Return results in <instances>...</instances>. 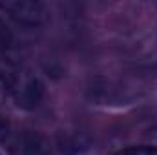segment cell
<instances>
[{
	"label": "cell",
	"instance_id": "obj_2",
	"mask_svg": "<svg viewBox=\"0 0 157 155\" xmlns=\"http://www.w3.org/2000/svg\"><path fill=\"white\" fill-rule=\"evenodd\" d=\"M0 9L18 26L39 28L48 20V6L40 0H6L0 2Z\"/></svg>",
	"mask_w": 157,
	"mask_h": 155
},
{
	"label": "cell",
	"instance_id": "obj_1",
	"mask_svg": "<svg viewBox=\"0 0 157 155\" xmlns=\"http://www.w3.org/2000/svg\"><path fill=\"white\" fill-rule=\"evenodd\" d=\"M6 95L11 97L17 108L35 110L44 97V82L29 66L11 60L6 77Z\"/></svg>",
	"mask_w": 157,
	"mask_h": 155
},
{
	"label": "cell",
	"instance_id": "obj_5",
	"mask_svg": "<svg viewBox=\"0 0 157 155\" xmlns=\"http://www.w3.org/2000/svg\"><path fill=\"white\" fill-rule=\"evenodd\" d=\"M11 44H13V35H11L9 28L6 26V22L0 18V55L4 51H7L11 47Z\"/></svg>",
	"mask_w": 157,
	"mask_h": 155
},
{
	"label": "cell",
	"instance_id": "obj_6",
	"mask_svg": "<svg viewBox=\"0 0 157 155\" xmlns=\"http://www.w3.org/2000/svg\"><path fill=\"white\" fill-rule=\"evenodd\" d=\"M6 135H7V124H6V122L0 119V141H2Z\"/></svg>",
	"mask_w": 157,
	"mask_h": 155
},
{
	"label": "cell",
	"instance_id": "obj_3",
	"mask_svg": "<svg viewBox=\"0 0 157 155\" xmlns=\"http://www.w3.org/2000/svg\"><path fill=\"white\" fill-rule=\"evenodd\" d=\"M60 153L66 155H78L86 150H90V139L84 135V133H62L59 137V142H57Z\"/></svg>",
	"mask_w": 157,
	"mask_h": 155
},
{
	"label": "cell",
	"instance_id": "obj_4",
	"mask_svg": "<svg viewBox=\"0 0 157 155\" xmlns=\"http://www.w3.org/2000/svg\"><path fill=\"white\" fill-rule=\"evenodd\" d=\"M115 155H157V148L155 146H148V144L128 146V148H122L121 152H117Z\"/></svg>",
	"mask_w": 157,
	"mask_h": 155
}]
</instances>
